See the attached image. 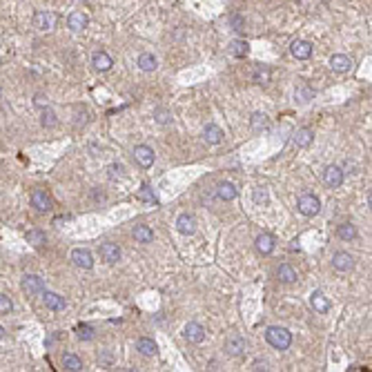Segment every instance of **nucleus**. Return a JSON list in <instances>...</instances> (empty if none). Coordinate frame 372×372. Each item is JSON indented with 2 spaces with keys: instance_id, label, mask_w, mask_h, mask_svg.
I'll use <instances>...</instances> for the list:
<instances>
[{
  "instance_id": "nucleus-12",
  "label": "nucleus",
  "mask_w": 372,
  "mask_h": 372,
  "mask_svg": "<svg viewBox=\"0 0 372 372\" xmlns=\"http://www.w3.org/2000/svg\"><path fill=\"white\" fill-rule=\"evenodd\" d=\"M290 51H292L294 58H299V60H307V58L312 56V45L307 43V40H294V43L290 45Z\"/></svg>"
},
{
  "instance_id": "nucleus-32",
  "label": "nucleus",
  "mask_w": 372,
  "mask_h": 372,
  "mask_svg": "<svg viewBox=\"0 0 372 372\" xmlns=\"http://www.w3.org/2000/svg\"><path fill=\"white\" fill-rule=\"evenodd\" d=\"M279 281H283V283H292V281H297V272L292 270L287 263L279 267Z\"/></svg>"
},
{
  "instance_id": "nucleus-3",
  "label": "nucleus",
  "mask_w": 372,
  "mask_h": 372,
  "mask_svg": "<svg viewBox=\"0 0 372 372\" xmlns=\"http://www.w3.org/2000/svg\"><path fill=\"white\" fill-rule=\"evenodd\" d=\"M20 287L27 297H36V294H43L45 290V281L38 277V274H25L20 281Z\"/></svg>"
},
{
  "instance_id": "nucleus-17",
  "label": "nucleus",
  "mask_w": 372,
  "mask_h": 372,
  "mask_svg": "<svg viewBox=\"0 0 372 372\" xmlns=\"http://www.w3.org/2000/svg\"><path fill=\"white\" fill-rule=\"evenodd\" d=\"M176 230H178L181 234H185V236L194 234V232H196V221H194V216L181 214V216L176 219Z\"/></svg>"
},
{
  "instance_id": "nucleus-9",
  "label": "nucleus",
  "mask_w": 372,
  "mask_h": 372,
  "mask_svg": "<svg viewBox=\"0 0 372 372\" xmlns=\"http://www.w3.org/2000/svg\"><path fill=\"white\" fill-rule=\"evenodd\" d=\"M310 305L314 307V312H319V314H325V312H328L330 307H332L330 299L325 297L321 290H314V292L310 294Z\"/></svg>"
},
{
  "instance_id": "nucleus-15",
  "label": "nucleus",
  "mask_w": 372,
  "mask_h": 372,
  "mask_svg": "<svg viewBox=\"0 0 372 372\" xmlns=\"http://www.w3.org/2000/svg\"><path fill=\"white\" fill-rule=\"evenodd\" d=\"M100 256L105 263H118L120 261V247L116 243H102L100 245Z\"/></svg>"
},
{
  "instance_id": "nucleus-38",
  "label": "nucleus",
  "mask_w": 372,
  "mask_h": 372,
  "mask_svg": "<svg viewBox=\"0 0 372 372\" xmlns=\"http://www.w3.org/2000/svg\"><path fill=\"white\" fill-rule=\"evenodd\" d=\"M14 310V303H11L9 297H5V294H0V314H9Z\"/></svg>"
},
{
  "instance_id": "nucleus-39",
  "label": "nucleus",
  "mask_w": 372,
  "mask_h": 372,
  "mask_svg": "<svg viewBox=\"0 0 372 372\" xmlns=\"http://www.w3.org/2000/svg\"><path fill=\"white\" fill-rule=\"evenodd\" d=\"M254 203H267V190L265 188L254 190Z\"/></svg>"
},
{
  "instance_id": "nucleus-5",
  "label": "nucleus",
  "mask_w": 372,
  "mask_h": 372,
  "mask_svg": "<svg viewBox=\"0 0 372 372\" xmlns=\"http://www.w3.org/2000/svg\"><path fill=\"white\" fill-rule=\"evenodd\" d=\"M72 261H74V265L82 267V270H92V267H94V256H92V252H89L87 247L72 250Z\"/></svg>"
},
{
  "instance_id": "nucleus-16",
  "label": "nucleus",
  "mask_w": 372,
  "mask_h": 372,
  "mask_svg": "<svg viewBox=\"0 0 372 372\" xmlns=\"http://www.w3.org/2000/svg\"><path fill=\"white\" fill-rule=\"evenodd\" d=\"M223 130L219 125H214V123H210V125H205V130H203V138H205V143H210V145H219L221 140H223Z\"/></svg>"
},
{
  "instance_id": "nucleus-33",
  "label": "nucleus",
  "mask_w": 372,
  "mask_h": 372,
  "mask_svg": "<svg viewBox=\"0 0 372 372\" xmlns=\"http://www.w3.org/2000/svg\"><path fill=\"white\" fill-rule=\"evenodd\" d=\"M76 332H78L80 341H92V339H94V328H92V325H87V323L78 325V328H76Z\"/></svg>"
},
{
  "instance_id": "nucleus-36",
  "label": "nucleus",
  "mask_w": 372,
  "mask_h": 372,
  "mask_svg": "<svg viewBox=\"0 0 372 372\" xmlns=\"http://www.w3.org/2000/svg\"><path fill=\"white\" fill-rule=\"evenodd\" d=\"M27 241L34 243V245H43V243H47V236L43 232H38V230H29L27 232Z\"/></svg>"
},
{
  "instance_id": "nucleus-35",
  "label": "nucleus",
  "mask_w": 372,
  "mask_h": 372,
  "mask_svg": "<svg viewBox=\"0 0 372 372\" xmlns=\"http://www.w3.org/2000/svg\"><path fill=\"white\" fill-rule=\"evenodd\" d=\"M43 125L45 127H54L56 125V114H54V110L47 105V107H43Z\"/></svg>"
},
{
  "instance_id": "nucleus-27",
  "label": "nucleus",
  "mask_w": 372,
  "mask_h": 372,
  "mask_svg": "<svg viewBox=\"0 0 372 372\" xmlns=\"http://www.w3.org/2000/svg\"><path fill=\"white\" fill-rule=\"evenodd\" d=\"M138 67L143 69V72H154V69L158 67V60L154 54H140L138 56Z\"/></svg>"
},
{
  "instance_id": "nucleus-37",
  "label": "nucleus",
  "mask_w": 372,
  "mask_h": 372,
  "mask_svg": "<svg viewBox=\"0 0 372 372\" xmlns=\"http://www.w3.org/2000/svg\"><path fill=\"white\" fill-rule=\"evenodd\" d=\"M154 118H156V123H161V125L172 123V114L168 110H156L154 112Z\"/></svg>"
},
{
  "instance_id": "nucleus-19",
  "label": "nucleus",
  "mask_w": 372,
  "mask_h": 372,
  "mask_svg": "<svg viewBox=\"0 0 372 372\" xmlns=\"http://www.w3.org/2000/svg\"><path fill=\"white\" fill-rule=\"evenodd\" d=\"M254 243H256V250H259L261 254H272L274 252V245H277V243H274V236L267 234V232H263V234L256 236Z\"/></svg>"
},
{
  "instance_id": "nucleus-20",
  "label": "nucleus",
  "mask_w": 372,
  "mask_h": 372,
  "mask_svg": "<svg viewBox=\"0 0 372 372\" xmlns=\"http://www.w3.org/2000/svg\"><path fill=\"white\" fill-rule=\"evenodd\" d=\"M350 65H352L350 58H348V56H343V54H335V56L330 58V67L335 69L337 74H345V72L350 69Z\"/></svg>"
},
{
  "instance_id": "nucleus-28",
  "label": "nucleus",
  "mask_w": 372,
  "mask_h": 372,
  "mask_svg": "<svg viewBox=\"0 0 372 372\" xmlns=\"http://www.w3.org/2000/svg\"><path fill=\"white\" fill-rule=\"evenodd\" d=\"M230 54L236 56V58H243V56L250 54V45L245 40H232L230 43Z\"/></svg>"
},
{
  "instance_id": "nucleus-11",
  "label": "nucleus",
  "mask_w": 372,
  "mask_h": 372,
  "mask_svg": "<svg viewBox=\"0 0 372 372\" xmlns=\"http://www.w3.org/2000/svg\"><path fill=\"white\" fill-rule=\"evenodd\" d=\"M183 335H185V339H188L190 343H201L205 339V328L201 323H196V321H190L188 325H185Z\"/></svg>"
},
{
  "instance_id": "nucleus-42",
  "label": "nucleus",
  "mask_w": 372,
  "mask_h": 372,
  "mask_svg": "<svg viewBox=\"0 0 372 372\" xmlns=\"http://www.w3.org/2000/svg\"><path fill=\"white\" fill-rule=\"evenodd\" d=\"M3 337H5V328H3V325H0V339H3Z\"/></svg>"
},
{
  "instance_id": "nucleus-24",
  "label": "nucleus",
  "mask_w": 372,
  "mask_h": 372,
  "mask_svg": "<svg viewBox=\"0 0 372 372\" xmlns=\"http://www.w3.org/2000/svg\"><path fill=\"white\" fill-rule=\"evenodd\" d=\"M314 138V132L310 130V127H301V130L297 132V136H294V145L297 147H307L312 143Z\"/></svg>"
},
{
  "instance_id": "nucleus-2",
  "label": "nucleus",
  "mask_w": 372,
  "mask_h": 372,
  "mask_svg": "<svg viewBox=\"0 0 372 372\" xmlns=\"http://www.w3.org/2000/svg\"><path fill=\"white\" fill-rule=\"evenodd\" d=\"M297 210L303 216H317L319 210H321V201H319V198L314 196V194H303V196H299Z\"/></svg>"
},
{
  "instance_id": "nucleus-21",
  "label": "nucleus",
  "mask_w": 372,
  "mask_h": 372,
  "mask_svg": "<svg viewBox=\"0 0 372 372\" xmlns=\"http://www.w3.org/2000/svg\"><path fill=\"white\" fill-rule=\"evenodd\" d=\"M216 194H219V198H221V201H232V198H236V196H239V190H236V185H234V183L225 181V183H221V185H219V190H216Z\"/></svg>"
},
{
  "instance_id": "nucleus-41",
  "label": "nucleus",
  "mask_w": 372,
  "mask_h": 372,
  "mask_svg": "<svg viewBox=\"0 0 372 372\" xmlns=\"http://www.w3.org/2000/svg\"><path fill=\"white\" fill-rule=\"evenodd\" d=\"M36 107H40V110L43 107H47V98H45L43 94H36Z\"/></svg>"
},
{
  "instance_id": "nucleus-31",
  "label": "nucleus",
  "mask_w": 372,
  "mask_h": 372,
  "mask_svg": "<svg viewBox=\"0 0 372 372\" xmlns=\"http://www.w3.org/2000/svg\"><path fill=\"white\" fill-rule=\"evenodd\" d=\"M138 201H145V203H150V205H158V198L154 196V190L150 188V185H140V190H138Z\"/></svg>"
},
{
  "instance_id": "nucleus-23",
  "label": "nucleus",
  "mask_w": 372,
  "mask_h": 372,
  "mask_svg": "<svg viewBox=\"0 0 372 372\" xmlns=\"http://www.w3.org/2000/svg\"><path fill=\"white\" fill-rule=\"evenodd\" d=\"M136 350L140 352V355H145V357H154L158 352V348H156V343L152 341V339H138L136 341Z\"/></svg>"
},
{
  "instance_id": "nucleus-4",
  "label": "nucleus",
  "mask_w": 372,
  "mask_h": 372,
  "mask_svg": "<svg viewBox=\"0 0 372 372\" xmlns=\"http://www.w3.org/2000/svg\"><path fill=\"white\" fill-rule=\"evenodd\" d=\"M134 158H136V163L140 168H152L156 154H154V150L150 145H136L134 147Z\"/></svg>"
},
{
  "instance_id": "nucleus-18",
  "label": "nucleus",
  "mask_w": 372,
  "mask_h": 372,
  "mask_svg": "<svg viewBox=\"0 0 372 372\" xmlns=\"http://www.w3.org/2000/svg\"><path fill=\"white\" fill-rule=\"evenodd\" d=\"M31 205H34L38 212H47L51 208V201H49L47 192L45 190H34L31 192Z\"/></svg>"
},
{
  "instance_id": "nucleus-14",
  "label": "nucleus",
  "mask_w": 372,
  "mask_h": 372,
  "mask_svg": "<svg viewBox=\"0 0 372 372\" xmlns=\"http://www.w3.org/2000/svg\"><path fill=\"white\" fill-rule=\"evenodd\" d=\"M87 25H89V18H87L85 11H72L67 18V27L72 31H82Z\"/></svg>"
},
{
  "instance_id": "nucleus-10",
  "label": "nucleus",
  "mask_w": 372,
  "mask_h": 372,
  "mask_svg": "<svg viewBox=\"0 0 372 372\" xmlns=\"http://www.w3.org/2000/svg\"><path fill=\"white\" fill-rule=\"evenodd\" d=\"M43 303L54 312H60V310H65L67 307L65 297H60V294H56V292H45V290H43Z\"/></svg>"
},
{
  "instance_id": "nucleus-40",
  "label": "nucleus",
  "mask_w": 372,
  "mask_h": 372,
  "mask_svg": "<svg viewBox=\"0 0 372 372\" xmlns=\"http://www.w3.org/2000/svg\"><path fill=\"white\" fill-rule=\"evenodd\" d=\"M107 172H110L112 178H116V176H120V172H123V165H110V168H107Z\"/></svg>"
},
{
  "instance_id": "nucleus-25",
  "label": "nucleus",
  "mask_w": 372,
  "mask_h": 372,
  "mask_svg": "<svg viewBox=\"0 0 372 372\" xmlns=\"http://www.w3.org/2000/svg\"><path fill=\"white\" fill-rule=\"evenodd\" d=\"M134 239L138 243H152L154 241V232L150 225H136L134 228Z\"/></svg>"
},
{
  "instance_id": "nucleus-8",
  "label": "nucleus",
  "mask_w": 372,
  "mask_h": 372,
  "mask_svg": "<svg viewBox=\"0 0 372 372\" xmlns=\"http://www.w3.org/2000/svg\"><path fill=\"white\" fill-rule=\"evenodd\" d=\"M245 339H243L241 335H232V337H228V341H225V352L230 357H241L243 352H245Z\"/></svg>"
},
{
  "instance_id": "nucleus-13",
  "label": "nucleus",
  "mask_w": 372,
  "mask_h": 372,
  "mask_svg": "<svg viewBox=\"0 0 372 372\" xmlns=\"http://www.w3.org/2000/svg\"><path fill=\"white\" fill-rule=\"evenodd\" d=\"M352 265H355V259L348 252H337L332 256V267L339 272H348V270H352Z\"/></svg>"
},
{
  "instance_id": "nucleus-29",
  "label": "nucleus",
  "mask_w": 372,
  "mask_h": 372,
  "mask_svg": "<svg viewBox=\"0 0 372 372\" xmlns=\"http://www.w3.org/2000/svg\"><path fill=\"white\" fill-rule=\"evenodd\" d=\"M337 234H339V239L341 241H355L357 239V228L352 225V223H343V225H339Z\"/></svg>"
},
{
  "instance_id": "nucleus-22",
  "label": "nucleus",
  "mask_w": 372,
  "mask_h": 372,
  "mask_svg": "<svg viewBox=\"0 0 372 372\" xmlns=\"http://www.w3.org/2000/svg\"><path fill=\"white\" fill-rule=\"evenodd\" d=\"M92 65L98 69V72H107V69H112V58L105 54V51H96L92 56Z\"/></svg>"
},
{
  "instance_id": "nucleus-30",
  "label": "nucleus",
  "mask_w": 372,
  "mask_h": 372,
  "mask_svg": "<svg viewBox=\"0 0 372 372\" xmlns=\"http://www.w3.org/2000/svg\"><path fill=\"white\" fill-rule=\"evenodd\" d=\"M63 368L69 372H80L82 370V361L76 355H65L63 357Z\"/></svg>"
},
{
  "instance_id": "nucleus-34",
  "label": "nucleus",
  "mask_w": 372,
  "mask_h": 372,
  "mask_svg": "<svg viewBox=\"0 0 372 372\" xmlns=\"http://www.w3.org/2000/svg\"><path fill=\"white\" fill-rule=\"evenodd\" d=\"M312 96H314V92H312L310 87H305V85H301L297 92H294V98H297L299 102H307V100L312 98Z\"/></svg>"
},
{
  "instance_id": "nucleus-26",
  "label": "nucleus",
  "mask_w": 372,
  "mask_h": 372,
  "mask_svg": "<svg viewBox=\"0 0 372 372\" xmlns=\"http://www.w3.org/2000/svg\"><path fill=\"white\" fill-rule=\"evenodd\" d=\"M252 130L254 132H267L270 130V120H267L265 114H261V112L252 114Z\"/></svg>"
},
{
  "instance_id": "nucleus-1",
  "label": "nucleus",
  "mask_w": 372,
  "mask_h": 372,
  "mask_svg": "<svg viewBox=\"0 0 372 372\" xmlns=\"http://www.w3.org/2000/svg\"><path fill=\"white\" fill-rule=\"evenodd\" d=\"M265 341L270 343L274 350H287L292 345V335H290V330L272 325V328L265 330Z\"/></svg>"
},
{
  "instance_id": "nucleus-7",
  "label": "nucleus",
  "mask_w": 372,
  "mask_h": 372,
  "mask_svg": "<svg viewBox=\"0 0 372 372\" xmlns=\"http://www.w3.org/2000/svg\"><path fill=\"white\" fill-rule=\"evenodd\" d=\"M56 25V16L51 11H36L34 14V27L40 31H49Z\"/></svg>"
},
{
  "instance_id": "nucleus-6",
  "label": "nucleus",
  "mask_w": 372,
  "mask_h": 372,
  "mask_svg": "<svg viewBox=\"0 0 372 372\" xmlns=\"http://www.w3.org/2000/svg\"><path fill=\"white\" fill-rule=\"evenodd\" d=\"M323 181H325V185L328 188H341V183H343V172H341V168L339 165H330V168H325V172H323Z\"/></svg>"
}]
</instances>
